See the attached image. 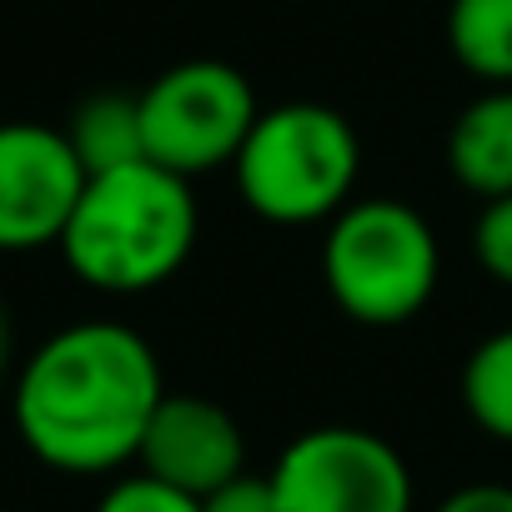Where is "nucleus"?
I'll return each mask as SVG.
<instances>
[{"label": "nucleus", "instance_id": "f257e3e1", "mask_svg": "<svg viewBox=\"0 0 512 512\" xmlns=\"http://www.w3.org/2000/svg\"><path fill=\"white\" fill-rule=\"evenodd\" d=\"M166 397L156 347L126 322H76L46 337L11 392L26 452L71 477L136 462L151 412Z\"/></svg>", "mask_w": 512, "mask_h": 512}, {"label": "nucleus", "instance_id": "f03ea898", "mask_svg": "<svg viewBox=\"0 0 512 512\" xmlns=\"http://www.w3.org/2000/svg\"><path fill=\"white\" fill-rule=\"evenodd\" d=\"M201 206L186 176L131 161L86 176V191L61 231V256L76 282L106 297H141L166 287L196 251Z\"/></svg>", "mask_w": 512, "mask_h": 512}, {"label": "nucleus", "instance_id": "7ed1b4c3", "mask_svg": "<svg viewBox=\"0 0 512 512\" xmlns=\"http://www.w3.org/2000/svg\"><path fill=\"white\" fill-rule=\"evenodd\" d=\"M322 282L357 327H402L427 312L442 282L432 221L397 196L347 201L322 236Z\"/></svg>", "mask_w": 512, "mask_h": 512}, {"label": "nucleus", "instance_id": "20e7f679", "mask_svg": "<svg viewBox=\"0 0 512 512\" xmlns=\"http://www.w3.org/2000/svg\"><path fill=\"white\" fill-rule=\"evenodd\" d=\"M241 201L272 226L332 221L362 176V136L327 101H282L256 116L236 161Z\"/></svg>", "mask_w": 512, "mask_h": 512}, {"label": "nucleus", "instance_id": "39448f33", "mask_svg": "<svg viewBox=\"0 0 512 512\" xmlns=\"http://www.w3.org/2000/svg\"><path fill=\"white\" fill-rule=\"evenodd\" d=\"M141 141L146 161L176 171V176H206L236 161L246 131L256 126L262 106L231 61L216 56H191L166 66L141 96Z\"/></svg>", "mask_w": 512, "mask_h": 512}, {"label": "nucleus", "instance_id": "423d86ee", "mask_svg": "<svg viewBox=\"0 0 512 512\" xmlns=\"http://www.w3.org/2000/svg\"><path fill=\"white\" fill-rule=\"evenodd\" d=\"M272 487L282 512H412L417 482L407 457L372 427H307L297 432L277 467Z\"/></svg>", "mask_w": 512, "mask_h": 512}, {"label": "nucleus", "instance_id": "0eeeda50", "mask_svg": "<svg viewBox=\"0 0 512 512\" xmlns=\"http://www.w3.org/2000/svg\"><path fill=\"white\" fill-rule=\"evenodd\" d=\"M86 191L66 131L41 121L0 126V251L61 246V231Z\"/></svg>", "mask_w": 512, "mask_h": 512}, {"label": "nucleus", "instance_id": "6e6552de", "mask_svg": "<svg viewBox=\"0 0 512 512\" xmlns=\"http://www.w3.org/2000/svg\"><path fill=\"white\" fill-rule=\"evenodd\" d=\"M136 462L146 477H156L166 487L211 497L216 487H226L246 472V432L231 417V407H221L201 392H166L161 407L151 412Z\"/></svg>", "mask_w": 512, "mask_h": 512}, {"label": "nucleus", "instance_id": "1a4fd4ad", "mask_svg": "<svg viewBox=\"0 0 512 512\" xmlns=\"http://www.w3.org/2000/svg\"><path fill=\"white\" fill-rule=\"evenodd\" d=\"M447 171L477 201L512 196V86H487L457 111L447 131Z\"/></svg>", "mask_w": 512, "mask_h": 512}, {"label": "nucleus", "instance_id": "9d476101", "mask_svg": "<svg viewBox=\"0 0 512 512\" xmlns=\"http://www.w3.org/2000/svg\"><path fill=\"white\" fill-rule=\"evenodd\" d=\"M61 131H66L76 161L86 166V176H101V171L146 161L141 106H136V96H126V91H96V96H86Z\"/></svg>", "mask_w": 512, "mask_h": 512}, {"label": "nucleus", "instance_id": "9b49d317", "mask_svg": "<svg viewBox=\"0 0 512 512\" xmlns=\"http://www.w3.org/2000/svg\"><path fill=\"white\" fill-rule=\"evenodd\" d=\"M447 51L482 86H512V0H452Z\"/></svg>", "mask_w": 512, "mask_h": 512}, {"label": "nucleus", "instance_id": "f8f14e48", "mask_svg": "<svg viewBox=\"0 0 512 512\" xmlns=\"http://www.w3.org/2000/svg\"><path fill=\"white\" fill-rule=\"evenodd\" d=\"M462 407L492 437L512 447V327L482 337L462 362Z\"/></svg>", "mask_w": 512, "mask_h": 512}, {"label": "nucleus", "instance_id": "ddd939ff", "mask_svg": "<svg viewBox=\"0 0 512 512\" xmlns=\"http://www.w3.org/2000/svg\"><path fill=\"white\" fill-rule=\"evenodd\" d=\"M96 512H201V497H191L181 487H166L146 472H131V477H116L101 492Z\"/></svg>", "mask_w": 512, "mask_h": 512}, {"label": "nucleus", "instance_id": "4468645a", "mask_svg": "<svg viewBox=\"0 0 512 512\" xmlns=\"http://www.w3.org/2000/svg\"><path fill=\"white\" fill-rule=\"evenodd\" d=\"M472 251H477V267L497 287H512V196L482 201L472 226Z\"/></svg>", "mask_w": 512, "mask_h": 512}, {"label": "nucleus", "instance_id": "2eb2a0df", "mask_svg": "<svg viewBox=\"0 0 512 512\" xmlns=\"http://www.w3.org/2000/svg\"><path fill=\"white\" fill-rule=\"evenodd\" d=\"M201 512H282V502H277L272 477L241 472L236 482H226V487H216L211 497H201Z\"/></svg>", "mask_w": 512, "mask_h": 512}, {"label": "nucleus", "instance_id": "dca6fc26", "mask_svg": "<svg viewBox=\"0 0 512 512\" xmlns=\"http://www.w3.org/2000/svg\"><path fill=\"white\" fill-rule=\"evenodd\" d=\"M432 512H512V487L507 482H467L447 492Z\"/></svg>", "mask_w": 512, "mask_h": 512}, {"label": "nucleus", "instance_id": "f3484780", "mask_svg": "<svg viewBox=\"0 0 512 512\" xmlns=\"http://www.w3.org/2000/svg\"><path fill=\"white\" fill-rule=\"evenodd\" d=\"M6 362H11V327H6V312H0V382H6Z\"/></svg>", "mask_w": 512, "mask_h": 512}]
</instances>
